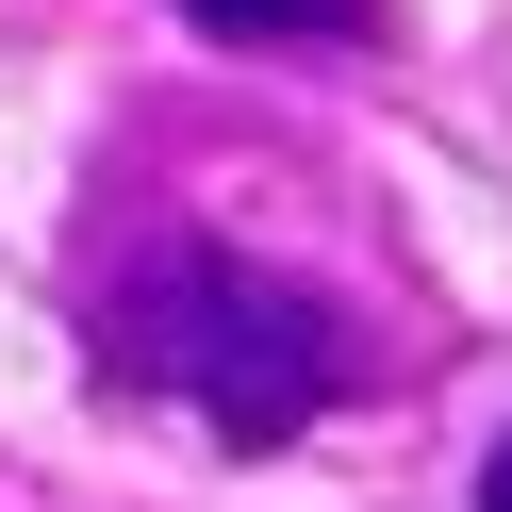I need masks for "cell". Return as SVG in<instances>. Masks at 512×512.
<instances>
[{
    "label": "cell",
    "instance_id": "obj_1",
    "mask_svg": "<svg viewBox=\"0 0 512 512\" xmlns=\"http://www.w3.org/2000/svg\"><path fill=\"white\" fill-rule=\"evenodd\" d=\"M83 364L116 380V397L182 413V430L215 446H298L331 430L347 397H364V331H347V298H314L298 265H265V248L232 232H133L100 281H83Z\"/></svg>",
    "mask_w": 512,
    "mask_h": 512
},
{
    "label": "cell",
    "instance_id": "obj_3",
    "mask_svg": "<svg viewBox=\"0 0 512 512\" xmlns=\"http://www.w3.org/2000/svg\"><path fill=\"white\" fill-rule=\"evenodd\" d=\"M479 512H512V430H496V446H479Z\"/></svg>",
    "mask_w": 512,
    "mask_h": 512
},
{
    "label": "cell",
    "instance_id": "obj_2",
    "mask_svg": "<svg viewBox=\"0 0 512 512\" xmlns=\"http://www.w3.org/2000/svg\"><path fill=\"white\" fill-rule=\"evenodd\" d=\"M166 17L215 50H380L397 34V0H166Z\"/></svg>",
    "mask_w": 512,
    "mask_h": 512
}]
</instances>
